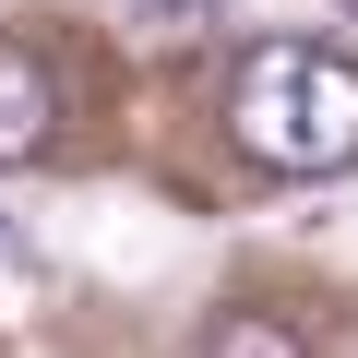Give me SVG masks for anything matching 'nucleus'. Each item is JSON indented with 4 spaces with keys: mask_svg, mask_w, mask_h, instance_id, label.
Masks as SVG:
<instances>
[{
    "mask_svg": "<svg viewBox=\"0 0 358 358\" xmlns=\"http://www.w3.org/2000/svg\"><path fill=\"white\" fill-rule=\"evenodd\" d=\"M227 143L275 179L358 167V60L322 36H251L239 84H227Z\"/></svg>",
    "mask_w": 358,
    "mask_h": 358,
    "instance_id": "1",
    "label": "nucleus"
},
{
    "mask_svg": "<svg viewBox=\"0 0 358 358\" xmlns=\"http://www.w3.org/2000/svg\"><path fill=\"white\" fill-rule=\"evenodd\" d=\"M48 131H60V84H48V60L0 36V167H36Z\"/></svg>",
    "mask_w": 358,
    "mask_h": 358,
    "instance_id": "2",
    "label": "nucleus"
},
{
    "mask_svg": "<svg viewBox=\"0 0 358 358\" xmlns=\"http://www.w3.org/2000/svg\"><path fill=\"white\" fill-rule=\"evenodd\" d=\"M203 358H310V346H299L287 322H263V310H239V322H215V346H203Z\"/></svg>",
    "mask_w": 358,
    "mask_h": 358,
    "instance_id": "3",
    "label": "nucleus"
},
{
    "mask_svg": "<svg viewBox=\"0 0 358 358\" xmlns=\"http://www.w3.org/2000/svg\"><path fill=\"white\" fill-rule=\"evenodd\" d=\"M215 13H227V0H143V13H131V24H143L155 48H179V36H203Z\"/></svg>",
    "mask_w": 358,
    "mask_h": 358,
    "instance_id": "4",
    "label": "nucleus"
},
{
    "mask_svg": "<svg viewBox=\"0 0 358 358\" xmlns=\"http://www.w3.org/2000/svg\"><path fill=\"white\" fill-rule=\"evenodd\" d=\"M0 263H13V227H0Z\"/></svg>",
    "mask_w": 358,
    "mask_h": 358,
    "instance_id": "5",
    "label": "nucleus"
}]
</instances>
